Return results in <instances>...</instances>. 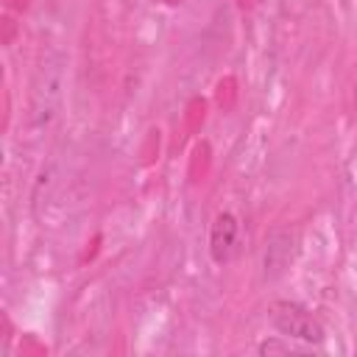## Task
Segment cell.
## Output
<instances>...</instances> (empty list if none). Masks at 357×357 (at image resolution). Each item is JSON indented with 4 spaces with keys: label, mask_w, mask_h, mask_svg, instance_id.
I'll use <instances>...</instances> for the list:
<instances>
[{
    "label": "cell",
    "mask_w": 357,
    "mask_h": 357,
    "mask_svg": "<svg viewBox=\"0 0 357 357\" xmlns=\"http://www.w3.org/2000/svg\"><path fill=\"white\" fill-rule=\"evenodd\" d=\"M268 321L271 326L276 329V335L282 337H290L296 343H304V346H321L326 340V332H324V324L298 301H287V298H279L268 307Z\"/></svg>",
    "instance_id": "7a4b0ae2"
},
{
    "label": "cell",
    "mask_w": 357,
    "mask_h": 357,
    "mask_svg": "<svg viewBox=\"0 0 357 357\" xmlns=\"http://www.w3.org/2000/svg\"><path fill=\"white\" fill-rule=\"evenodd\" d=\"M240 245V220L234 212H220L209 229V257L215 265H226L234 259Z\"/></svg>",
    "instance_id": "277c9868"
},
{
    "label": "cell",
    "mask_w": 357,
    "mask_h": 357,
    "mask_svg": "<svg viewBox=\"0 0 357 357\" xmlns=\"http://www.w3.org/2000/svg\"><path fill=\"white\" fill-rule=\"evenodd\" d=\"M298 254V231L293 226H273L265 234L259 254V279L265 284L279 282L296 262Z\"/></svg>",
    "instance_id": "3957f363"
},
{
    "label": "cell",
    "mask_w": 357,
    "mask_h": 357,
    "mask_svg": "<svg viewBox=\"0 0 357 357\" xmlns=\"http://www.w3.org/2000/svg\"><path fill=\"white\" fill-rule=\"evenodd\" d=\"M67 89V56L61 50H50L42 56L33 81H31V100H28V131L33 137L45 134L64 103Z\"/></svg>",
    "instance_id": "6da1fadb"
}]
</instances>
